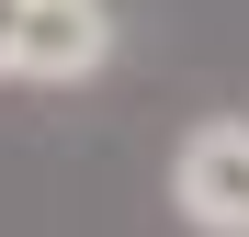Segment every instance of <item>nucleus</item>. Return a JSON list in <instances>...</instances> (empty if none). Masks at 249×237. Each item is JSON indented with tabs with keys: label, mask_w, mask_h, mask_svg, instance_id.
<instances>
[{
	"label": "nucleus",
	"mask_w": 249,
	"mask_h": 237,
	"mask_svg": "<svg viewBox=\"0 0 249 237\" xmlns=\"http://www.w3.org/2000/svg\"><path fill=\"white\" fill-rule=\"evenodd\" d=\"M0 79H12V0H0Z\"/></svg>",
	"instance_id": "nucleus-3"
},
{
	"label": "nucleus",
	"mask_w": 249,
	"mask_h": 237,
	"mask_svg": "<svg viewBox=\"0 0 249 237\" xmlns=\"http://www.w3.org/2000/svg\"><path fill=\"white\" fill-rule=\"evenodd\" d=\"M102 57H113L102 0H12V79L68 91V79H102Z\"/></svg>",
	"instance_id": "nucleus-1"
},
{
	"label": "nucleus",
	"mask_w": 249,
	"mask_h": 237,
	"mask_svg": "<svg viewBox=\"0 0 249 237\" xmlns=\"http://www.w3.org/2000/svg\"><path fill=\"white\" fill-rule=\"evenodd\" d=\"M170 204L193 237H249V125H193L170 158Z\"/></svg>",
	"instance_id": "nucleus-2"
}]
</instances>
